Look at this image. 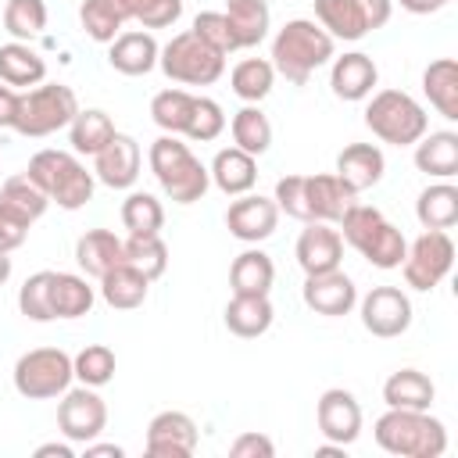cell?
<instances>
[{
  "label": "cell",
  "instance_id": "cell-41",
  "mask_svg": "<svg viewBox=\"0 0 458 458\" xmlns=\"http://www.w3.org/2000/svg\"><path fill=\"white\" fill-rule=\"evenodd\" d=\"M122 225L129 229V236H150L165 225V208L157 197L150 193H129L122 204Z\"/></svg>",
  "mask_w": 458,
  "mask_h": 458
},
{
  "label": "cell",
  "instance_id": "cell-45",
  "mask_svg": "<svg viewBox=\"0 0 458 458\" xmlns=\"http://www.w3.org/2000/svg\"><path fill=\"white\" fill-rule=\"evenodd\" d=\"M50 279H54V272L43 268V272H32V276L21 283V290H18V308H21L25 318H32V322H50V318H54V315H50Z\"/></svg>",
  "mask_w": 458,
  "mask_h": 458
},
{
  "label": "cell",
  "instance_id": "cell-33",
  "mask_svg": "<svg viewBox=\"0 0 458 458\" xmlns=\"http://www.w3.org/2000/svg\"><path fill=\"white\" fill-rule=\"evenodd\" d=\"M315 18L336 39H361L369 32L358 0H315Z\"/></svg>",
  "mask_w": 458,
  "mask_h": 458
},
{
  "label": "cell",
  "instance_id": "cell-9",
  "mask_svg": "<svg viewBox=\"0 0 458 458\" xmlns=\"http://www.w3.org/2000/svg\"><path fill=\"white\" fill-rule=\"evenodd\" d=\"M451 261H454V243L444 229H426L404 254V283L415 286V290H433L447 272H451Z\"/></svg>",
  "mask_w": 458,
  "mask_h": 458
},
{
  "label": "cell",
  "instance_id": "cell-48",
  "mask_svg": "<svg viewBox=\"0 0 458 458\" xmlns=\"http://www.w3.org/2000/svg\"><path fill=\"white\" fill-rule=\"evenodd\" d=\"M193 32H197L204 43H211L218 54L240 50V47H236V36H233V25H229V18H225V11H200V14L193 18Z\"/></svg>",
  "mask_w": 458,
  "mask_h": 458
},
{
  "label": "cell",
  "instance_id": "cell-59",
  "mask_svg": "<svg viewBox=\"0 0 458 458\" xmlns=\"http://www.w3.org/2000/svg\"><path fill=\"white\" fill-rule=\"evenodd\" d=\"M315 458H344V444H322V447H315Z\"/></svg>",
  "mask_w": 458,
  "mask_h": 458
},
{
  "label": "cell",
  "instance_id": "cell-52",
  "mask_svg": "<svg viewBox=\"0 0 458 458\" xmlns=\"http://www.w3.org/2000/svg\"><path fill=\"white\" fill-rule=\"evenodd\" d=\"M29 225H32V222H25V218H18L14 211L0 208V250L11 254L14 247H21L25 236H29Z\"/></svg>",
  "mask_w": 458,
  "mask_h": 458
},
{
  "label": "cell",
  "instance_id": "cell-2",
  "mask_svg": "<svg viewBox=\"0 0 458 458\" xmlns=\"http://www.w3.org/2000/svg\"><path fill=\"white\" fill-rule=\"evenodd\" d=\"M329 57H333V36L308 18L286 21L272 39V68L286 75L293 86H304L308 75Z\"/></svg>",
  "mask_w": 458,
  "mask_h": 458
},
{
  "label": "cell",
  "instance_id": "cell-16",
  "mask_svg": "<svg viewBox=\"0 0 458 458\" xmlns=\"http://www.w3.org/2000/svg\"><path fill=\"white\" fill-rule=\"evenodd\" d=\"M358 301V290L351 283V276H344L340 268L333 272H315L304 279V304L315 311V315H347Z\"/></svg>",
  "mask_w": 458,
  "mask_h": 458
},
{
  "label": "cell",
  "instance_id": "cell-7",
  "mask_svg": "<svg viewBox=\"0 0 458 458\" xmlns=\"http://www.w3.org/2000/svg\"><path fill=\"white\" fill-rule=\"evenodd\" d=\"M157 61L168 79L186 82V86H211L225 68V54H218L211 43H204L193 29L172 36L165 43V50L157 54Z\"/></svg>",
  "mask_w": 458,
  "mask_h": 458
},
{
  "label": "cell",
  "instance_id": "cell-21",
  "mask_svg": "<svg viewBox=\"0 0 458 458\" xmlns=\"http://www.w3.org/2000/svg\"><path fill=\"white\" fill-rule=\"evenodd\" d=\"M272 301L268 293H233V301L225 304V329L250 340L261 336L272 326Z\"/></svg>",
  "mask_w": 458,
  "mask_h": 458
},
{
  "label": "cell",
  "instance_id": "cell-51",
  "mask_svg": "<svg viewBox=\"0 0 458 458\" xmlns=\"http://www.w3.org/2000/svg\"><path fill=\"white\" fill-rule=\"evenodd\" d=\"M182 14V0H132V18L143 29H165Z\"/></svg>",
  "mask_w": 458,
  "mask_h": 458
},
{
  "label": "cell",
  "instance_id": "cell-24",
  "mask_svg": "<svg viewBox=\"0 0 458 458\" xmlns=\"http://www.w3.org/2000/svg\"><path fill=\"white\" fill-rule=\"evenodd\" d=\"M75 261L86 276H104L111 265L125 261L122 254V240L111 233V229H86L79 240H75Z\"/></svg>",
  "mask_w": 458,
  "mask_h": 458
},
{
  "label": "cell",
  "instance_id": "cell-54",
  "mask_svg": "<svg viewBox=\"0 0 458 458\" xmlns=\"http://www.w3.org/2000/svg\"><path fill=\"white\" fill-rule=\"evenodd\" d=\"M361 4V14H365V25L369 29H379L390 21V11H394V0H358Z\"/></svg>",
  "mask_w": 458,
  "mask_h": 458
},
{
  "label": "cell",
  "instance_id": "cell-37",
  "mask_svg": "<svg viewBox=\"0 0 458 458\" xmlns=\"http://www.w3.org/2000/svg\"><path fill=\"white\" fill-rule=\"evenodd\" d=\"M225 18H229V25H233L236 47H254V43L265 39V29H268V4H265V0H236V4H229Z\"/></svg>",
  "mask_w": 458,
  "mask_h": 458
},
{
  "label": "cell",
  "instance_id": "cell-55",
  "mask_svg": "<svg viewBox=\"0 0 458 458\" xmlns=\"http://www.w3.org/2000/svg\"><path fill=\"white\" fill-rule=\"evenodd\" d=\"M18 97L7 82H0V129H11L14 125V114H18Z\"/></svg>",
  "mask_w": 458,
  "mask_h": 458
},
{
  "label": "cell",
  "instance_id": "cell-3",
  "mask_svg": "<svg viewBox=\"0 0 458 458\" xmlns=\"http://www.w3.org/2000/svg\"><path fill=\"white\" fill-rule=\"evenodd\" d=\"M25 175L64 211H75L93 197V172H86L68 150H39V154H32Z\"/></svg>",
  "mask_w": 458,
  "mask_h": 458
},
{
  "label": "cell",
  "instance_id": "cell-62",
  "mask_svg": "<svg viewBox=\"0 0 458 458\" xmlns=\"http://www.w3.org/2000/svg\"><path fill=\"white\" fill-rule=\"evenodd\" d=\"M440 4H447V0H440Z\"/></svg>",
  "mask_w": 458,
  "mask_h": 458
},
{
  "label": "cell",
  "instance_id": "cell-28",
  "mask_svg": "<svg viewBox=\"0 0 458 458\" xmlns=\"http://www.w3.org/2000/svg\"><path fill=\"white\" fill-rule=\"evenodd\" d=\"M93 308V286L75 272H54L50 279V315L54 318H79Z\"/></svg>",
  "mask_w": 458,
  "mask_h": 458
},
{
  "label": "cell",
  "instance_id": "cell-44",
  "mask_svg": "<svg viewBox=\"0 0 458 458\" xmlns=\"http://www.w3.org/2000/svg\"><path fill=\"white\" fill-rule=\"evenodd\" d=\"M4 29L14 39H32L47 29V4L43 0H7L4 7Z\"/></svg>",
  "mask_w": 458,
  "mask_h": 458
},
{
  "label": "cell",
  "instance_id": "cell-14",
  "mask_svg": "<svg viewBox=\"0 0 458 458\" xmlns=\"http://www.w3.org/2000/svg\"><path fill=\"white\" fill-rule=\"evenodd\" d=\"M93 157H97V161H93L97 179H100L104 186H111V190L132 186L136 175H140V161H143L140 143H136L132 136H125V132H114Z\"/></svg>",
  "mask_w": 458,
  "mask_h": 458
},
{
  "label": "cell",
  "instance_id": "cell-12",
  "mask_svg": "<svg viewBox=\"0 0 458 458\" xmlns=\"http://www.w3.org/2000/svg\"><path fill=\"white\" fill-rule=\"evenodd\" d=\"M197 447V422L186 411H157L147 426L150 458H190Z\"/></svg>",
  "mask_w": 458,
  "mask_h": 458
},
{
  "label": "cell",
  "instance_id": "cell-22",
  "mask_svg": "<svg viewBox=\"0 0 458 458\" xmlns=\"http://www.w3.org/2000/svg\"><path fill=\"white\" fill-rule=\"evenodd\" d=\"M157 43L150 32H122L111 39V68L122 72V75H147L154 64H157Z\"/></svg>",
  "mask_w": 458,
  "mask_h": 458
},
{
  "label": "cell",
  "instance_id": "cell-40",
  "mask_svg": "<svg viewBox=\"0 0 458 458\" xmlns=\"http://www.w3.org/2000/svg\"><path fill=\"white\" fill-rule=\"evenodd\" d=\"M233 143L240 147V150H247V154H265L268 150V143H272V125H268V118H265V111L261 107H240L236 114H233Z\"/></svg>",
  "mask_w": 458,
  "mask_h": 458
},
{
  "label": "cell",
  "instance_id": "cell-34",
  "mask_svg": "<svg viewBox=\"0 0 458 458\" xmlns=\"http://www.w3.org/2000/svg\"><path fill=\"white\" fill-rule=\"evenodd\" d=\"M415 215L426 229H451L458 222V190L451 182L426 186L415 200Z\"/></svg>",
  "mask_w": 458,
  "mask_h": 458
},
{
  "label": "cell",
  "instance_id": "cell-1",
  "mask_svg": "<svg viewBox=\"0 0 458 458\" xmlns=\"http://www.w3.org/2000/svg\"><path fill=\"white\" fill-rule=\"evenodd\" d=\"M376 444L401 458H440L447 447L444 422L415 411V408H390L376 419Z\"/></svg>",
  "mask_w": 458,
  "mask_h": 458
},
{
  "label": "cell",
  "instance_id": "cell-10",
  "mask_svg": "<svg viewBox=\"0 0 458 458\" xmlns=\"http://www.w3.org/2000/svg\"><path fill=\"white\" fill-rule=\"evenodd\" d=\"M57 426L68 440H79V444H89L104 433L107 426V408L104 401L89 390V386H79V390H64V401L57 404Z\"/></svg>",
  "mask_w": 458,
  "mask_h": 458
},
{
  "label": "cell",
  "instance_id": "cell-20",
  "mask_svg": "<svg viewBox=\"0 0 458 458\" xmlns=\"http://www.w3.org/2000/svg\"><path fill=\"white\" fill-rule=\"evenodd\" d=\"M376 79H379V72H376L372 57L361 54V50H354V54H344V57L333 61L329 86H333V93H336L340 100H361V97L372 93Z\"/></svg>",
  "mask_w": 458,
  "mask_h": 458
},
{
  "label": "cell",
  "instance_id": "cell-56",
  "mask_svg": "<svg viewBox=\"0 0 458 458\" xmlns=\"http://www.w3.org/2000/svg\"><path fill=\"white\" fill-rule=\"evenodd\" d=\"M86 458H122L118 444H86Z\"/></svg>",
  "mask_w": 458,
  "mask_h": 458
},
{
  "label": "cell",
  "instance_id": "cell-5",
  "mask_svg": "<svg viewBox=\"0 0 458 458\" xmlns=\"http://www.w3.org/2000/svg\"><path fill=\"white\" fill-rule=\"evenodd\" d=\"M75 111H79L75 89L64 82H47L18 97V114L11 129H18L21 136H50L61 125H68Z\"/></svg>",
  "mask_w": 458,
  "mask_h": 458
},
{
  "label": "cell",
  "instance_id": "cell-13",
  "mask_svg": "<svg viewBox=\"0 0 458 458\" xmlns=\"http://www.w3.org/2000/svg\"><path fill=\"white\" fill-rule=\"evenodd\" d=\"M315 422H318V433H322L326 440L347 447V444L358 440V433H361V408H358V401H354L351 390L333 386V390H326V394L318 397Z\"/></svg>",
  "mask_w": 458,
  "mask_h": 458
},
{
  "label": "cell",
  "instance_id": "cell-57",
  "mask_svg": "<svg viewBox=\"0 0 458 458\" xmlns=\"http://www.w3.org/2000/svg\"><path fill=\"white\" fill-rule=\"evenodd\" d=\"M36 458H72V447H64V444H43V447H36Z\"/></svg>",
  "mask_w": 458,
  "mask_h": 458
},
{
  "label": "cell",
  "instance_id": "cell-39",
  "mask_svg": "<svg viewBox=\"0 0 458 458\" xmlns=\"http://www.w3.org/2000/svg\"><path fill=\"white\" fill-rule=\"evenodd\" d=\"M193 93L186 89H161L154 100H150V118L165 129V132H186L190 125V114H193Z\"/></svg>",
  "mask_w": 458,
  "mask_h": 458
},
{
  "label": "cell",
  "instance_id": "cell-18",
  "mask_svg": "<svg viewBox=\"0 0 458 458\" xmlns=\"http://www.w3.org/2000/svg\"><path fill=\"white\" fill-rule=\"evenodd\" d=\"M354 204V190L336 172L308 175V211L311 222H340V215Z\"/></svg>",
  "mask_w": 458,
  "mask_h": 458
},
{
  "label": "cell",
  "instance_id": "cell-4",
  "mask_svg": "<svg viewBox=\"0 0 458 458\" xmlns=\"http://www.w3.org/2000/svg\"><path fill=\"white\" fill-rule=\"evenodd\" d=\"M150 172L157 175L161 190L175 200V204H193L204 197L211 172L190 154L186 143H179L175 136H161L150 143Z\"/></svg>",
  "mask_w": 458,
  "mask_h": 458
},
{
  "label": "cell",
  "instance_id": "cell-25",
  "mask_svg": "<svg viewBox=\"0 0 458 458\" xmlns=\"http://www.w3.org/2000/svg\"><path fill=\"white\" fill-rule=\"evenodd\" d=\"M211 179H215V186H218L222 193H229V197L247 193V190L254 186V179H258L254 154H247V150H240V147L218 150L215 161H211Z\"/></svg>",
  "mask_w": 458,
  "mask_h": 458
},
{
  "label": "cell",
  "instance_id": "cell-47",
  "mask_svg": "<svg viewBox=\"0 0 458 458\" xmlns=\"http://www.w3.org/2000/svg\"><path fill=\"white\" fill-rule=\"evenodd\" d=\"M376 268H397L401 261H404V254H408V243H404V236H401V229L397 225H390V222H383L379 225V233L365 243V250H361Z\"/></svg>",
  "mask_w": 458,
  "mask_h": 458
},
{
  "label": "cell",
  "instance_id": "cell-17",
  "mask_svg": "<svg viewBox=\"0 0 458 458\" xmlns=\"http://www.w3.org/2000/svg\"><path fill=\"white\" fill-rule=\"evenodd\" d=\"M344 261V236L329 229L326 222H308V229L297 236V265L304 276L315 272H333Z\"/></svg>",
  "mask_w": 458,
  "mask_h": 458
},
{
  "label": "cell",
  "instance_id": "cell-19",
  "mask_svg": "<svg viewBox=\"0 0 458 458\" xmlns=\"http://www.w3.org/2000/svg\"><path fill=\"white\" fill-rule=\"evenodd\" d=\"M383 150L376 147V143H347L344 150H340V157H336V175L354 190V193H361V190H369V186H376L379 179H383Z\"/></svg>",
  "mask_w": 458,
  "mask_h": 458
},
{
  "label": "cell",
  "instance_id": "cell-30",
  "mask_svg": "<svg viewBox=\"0 0 458 458\" xmlns=\"http://www.w3.org/2000/svg\"><path fill=\"white\" fill-rule=\"evenodd\" d=\"M79 18L97 43H111L118 29L132 18V0H82Z\"/></svg>",
  "mask_w": 458,
  "mask_h": 458
},
{
  "label": "cell",
  "instance_id": "cell-23",
  "mask_svg": "<svg viewBox=\"0 0 458 458\" xmlns=\"http://www.w3.org/2000/svg\"><path fill=\"white\" fill-rule=\"evenodd\" d=\"M147 286H150V279L140 268H132L129 261H118L100 276V297L111 308H122V311L140 308L147 301Z\"/></svg>",
  "mask_w": 458,
  "mask_h": 458
},
{
  "label": "cell",
  "instance_id": "cell-42",
  "mask_svg": "<svg viewBox=\"0 0 458 458\" xmlns=\"http://www.w3.org/2000/svg\"><path fill=\"white\" fill-rule=\"evenodd\" d=\"M272 79H276L272 61H265V57H243L233 68V93L243 97V100H261L272 89Z\"/></svg>",
  "mask_w": 458,
  "mask_h": 458
},
{
  "label": "cell",
  "instance_id": "cell-43",
  "mask_svg": "<svg viewBox=\"0 0 458 458\" xmlns=\"http://www.w3.org/2000/svg\"><path fill=\"white\" fill-rule=\"evenodd\" d=\"M72 376L82 379V386H104L114 376V351L107 344H89L72 358Z\"/></svg>",
  "mask_w": 458,
  "mask_h": 458
},
{
  "label": "cell",
  "instance_id": "cell-32",
  "mask_svg": "<svg viewBox=\"0 0 458 458\" xmlns=\"http://www.w3.org/2000/svg\"><path fill=\"white\" fill-rule=\"evenodd\" d=\"M419 147H415V165H419V172H426V175H440V179H447V175H454L458 172V136L454 132H429L426 140H415Z\"/></svg>",
  "mask_w": 458,
  "mask_h": 458
},
{
  "label": "cell",
  "instance_id": "cell-60",
  "mask_svg": "<svg viewBox=\"0 0 458 458\" xmlns=\"http://www.w3.org/2000/svg\"><path fill=\"white\" fill-rule=\"evenodd\" d=\"M7 276H11V258L7 250H0V283H7Z\"/></svg>",
  "mask_w": 458,
  "mask_h": 458
},
{
  "label": "cell",
  "instance_id": "cell-53",
  "mask_svg": "<svg viewBox=\"0 0 458 458\" xmlns=\"http://www.w3.org/2000/svg\"><path fill=\"white\" fill-rule=\"evenodd\" d=\"M229 454H233V458H272L276 447H272V440H268L265 433H240V437L233 440Z\"/></svg>",
  "mask_w": 458,
  "mask_h": 458
},
{
  "label": "cell",
  "instance_id": "cell-26",
  "mask_svg": "<svg viewBox=\"0 0 458 458\" xmlns=\"http://www.w3.org/2000/svg\"><path fill=\"white\" fill-rule=\"evenodd\" d=\"M433 379L419 369H397L386 383H383V401L390 408H415V411H426L433 404Z\"/></svg>",
  "mask_w": 458,
  "mask_h": 458
},
{
  "label": "cell",
  "instance_id": "cell-31",
  "mask_svg": "<svg viewBox=\"0 0 458 458\" xmlns=\"http://www.w3.org/2000/svg\"><path fill=\"white\" fill-rule=\"evenodd\" d=\"M276 279V265L265 250H243L229 265V286L233 293H268Z\"/></svg>",
  "mask_w": 458,
  "mask_h": 458
},
{
  "label": "cell",
  "instance_id": "cell-58",
  "mask_svg": "<svg viewBox=\"0 0 458 458\" xmlns=\"http://www.w3.org/2000/svg\"><path fill=\"white\" fill-rule=\"evenodd\" d=\"M401 7L411 11V14H429V11L440 7V0H401Z\"/></svg>",
  "mask_w": 458,
  "mask_h": 458
},
{
  "label": "cell",
  "instance_id": "cell-49",
  "mask_svg": "<svg viewBox=\"0 0 458 458\" xmlns=\"http://www.w3.org/2000/svg\"><path fill=\"white\" fill-rule=\"evenodd\" d=\"M276 208L286 211L290 218H301V222H311V211H308V175H283L276 182Z\"/></svg>",
  "mask_w": 458,
  "mask_h": 458
},
{
  "label": "cell",
  "instance_id": "cell-50",
  "mask_svg": "<svg viewBox=\"0 0 458 458\" xmlns=\"http://www.w3.org/2000/svg\"><path fill=\"white\" fill-rule=\"evenodd\" d=\"M222 129H225L222 107H218L211 97H197V100H193V114H190V125H186V136L208 143V140H215Z\"/></svg>",
  "mask_w": 458,
  "mask_h": 458
},
{
  "label": "cell",
  "instance_id": "cell-6",
  "mask_svg": "<svg viewBox=\"0 0 458 458\" xmlns=\"http://www.w3.org/2000/svg\"><path fill=\"white\" fill-rule=\"evenodd\" d=\"M365 125L394 147H408L426 136V111L404 89H379L365 107Z\"/></svg>",
  "mask_w": 458,
  "mask_h": 458
},
{
  "label": "cell",
  "instance_id": "cell-15",
  "mask_svg": "<svg viewBox=\"0 0 458 458\" xmlns=\"http://www.w3.org/2000/svg\"><path fill=\"white\" fill-rule=\"evenodd\" d=\"M276 222H279V208H276V200H268L261 193H247V197L233 200L229 211H225L229 233L236 240H247V243H258V240L272 236Z\"/></svg>",
  "mask_w": 458,
  "mask_h": 458
},
{
  "label": "cell",
  "instance_id": "cell-38",
  "mask_svg": "<svg viewBox=\"0 0 458 458\" xmlns=\"http://www.w3.org/2000/svg\"><path fill=\"white\" fill-rule=\"evenodd\" d=\"M122 254H125V261H129L132 268H140L147 279H157V276H165V268H168V247H165V240H161L157 233L122 240Z\"/></svg>",
  "mask_w": 458,
  "mask_h": 458
},
{
  "label": "cell",
  "instance_id": "cell-29",
  "mask_svg": "<svg viewBox=\"0 0 458 458\" xmlns=\"http://www.w3.org/2000/svg\"><path fill=\"white\" fill-rule=\"evenodd\" d=\"M43 75H47V64L29 43L14 39V43L0 47V82H7V86H39Z\"/></svg>",
  "mask_w": 458,
  "mask_h": 458
},
{
  "label": "cell",
  "instance_id": "cell-36",
  "mask_svg": "<svg viewBox=\"0 0 458 458\" xmlns=\"http://www.w3.org/2000/svg\"><path fill=\"white\" fill-rule=\"evenodd\" d=\"M68 136L79 154H97L114 136V122L100 107H86V111H75V118L68 122Z\"/></svg>",
  "mask_w": 458,
  "mask_h": 458
},
{
  "label": "cell",
  "instance_id": "cell-8",
  "mask_svg": "<svg viewBox=\"0 0 458 458\" xmlns=\"http://www.w3.org/2000/svg\"><path fill=\"white\" fill-rule=\"evenodd\" d=\"M72 383V358L61 347H36L14 361V390L29 401L64 394Z\"/></svg>",
  "mask_w": 458,
  "mask_h": 458
},
{
  "label": "cell",
  "instance_id": "cell-35",
  "mask_svg": "<svg viewBox=\"0 0 458 458\" xmlns=\"http://www.w3.org/2000/svg\"><path fill=\"white\" fill-rule=\"evenodd\" d=\"M47 204H50V197H47L25 172L4 179V186H0V208L14 211V215L25 218V222H36V218L47 211Z\"/></svg>",
  "mask_w": 458,
  "mask_h": 458
},
{
  "label": "cell",
  "instance_id": "cell-11",
  "mask_svg": "<svg viewBox=\"0 0 458 458\" xmlns=\"http://www.w3.org/2000/svg\"><path fill=\"white\" fill-rule=\"evenodd\" d=\"M361 322L372 336H401L411 326V301L397 286H372L361 301Z\"/></svg>",
  "mask_w": 458,
  "mask_h": 458
},
{
  "label": "cell",
  "instance_id": "cell-61",
  "mask_svg": "<svg viewBox=\"0 0 458 458\" xmlns=\"http://www.w3.org/2000/svg\"><path fill=\"white\" fill-rule=\"evenodd\" d=\"M225 4H236V0H225ZM265 4H268V0H265Z\"/></svg>",
  "mask_w": 458,
  "mask_h": 458
},
{
  "label": "cell",
  "instance_id": "cell-46",
  "mask_svg": "<svg viewBox=\"0 0 458 458\" xmlns=\"http://www.w3.org/2000/svg\"><path fill=\"white\" fill-rule=\"evenodd\" d=\"M386 218L376 211V208H369V204H351L344 215H340V229H344V240L354 247V250H365V243L379 233V225H383Z\"/></svg>",
  "mask_w": 458,
  "mask_h": 458
},
{
  "label": "cell",
  "instance_id": "cell-27",
  "mask_svg": "<svg viewBox=\"0 0 458 458\" xmlns=\"http://www.w3.org/2000/svg\"><path fill=\"white\" fill-rule=\"evenodd\" d=\"M422 89L444 118H458V61L454 57L429 61L422 72Z\"/></svg>",
  "mask_w": 458,
  "mask_h": 458
}]
</instances>
